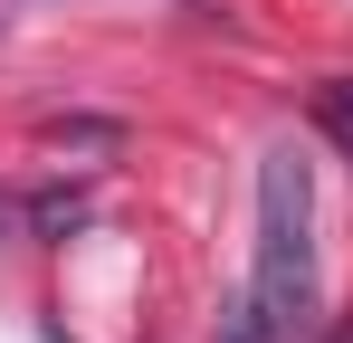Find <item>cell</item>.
Listing matches in <instances>:
<instances>
[{
	"instance_id": "obj_2",
	"label": "cell",
	"mask_w": 353,
	"mask_h": 343,
	"mask_svg": "<svg viewBox=\"0 0 353 343\" xmlns=\"http://www.w3.org/2000/svg\"><path fill=\"white\" fill-rule=\"evenodd\" d=\"M19 220H29V238H67V229H86V191L48 181V191H29V200H19Z\"/></svg>"
},
{
	"instance_id": "obj_3",
	"label": "cell",
	"mask_w": 353,
	"mask_h": 343,
	"mask_svg": "<svg viewBox=\"0 0 353 343\" xmlns=\"http://www.w3.org/2000/svg\"><path fill=\"white\" fill-rule=\"evenodd\" d=\"M315 124H325V143L353 163V76H325V86H315Z\"/></svg>"
},
{
	"instance_id": "obj_1",
	"label": "cell",
	"mask_w": 353,
	"mask_h": 343,
	"mask_svg": "<svg viewBox=\"0 0 353 343\" xmlns=\"http://www.w3.org/2000/svg\"><path fill=\"white\" fill-rule=\"evenodd\" d=\"M248 305L268 334H305L315 324V172L296 143L258 163V267H248Z\"/></svg>"
},
{
	"instance_id": "obj_4",
	"label": "cell",
	"mask_w": 353,
	"mask_h": 343,
	"mask_svg": "<svg viewBox=\"0 0 353 343\" xmlns=\"http://www.w3.org/2000/svg\"><path fill=\"white\" fill-rule=\"evenodd\" d=\"M210 343H268V324H258V305H230V315H220V334Z\"/></svg>"
},
{
	"instance_id": "obj_5",
	"label": "cell",
	"mask_w": 353,
	"mask_h": 343,
	"mask_svg": "<svg viewBox=\"0 0 353 343\" xmlns=\"http://www.w3.org/2000/svg\"><path fill=\"white\" fill-rule=\"evenodd\" d=\"M10 229H29V220H19V200H10V191H0V238H10Z\"/></svg>"
},
{
	"instance_id": "obj_6",
	"label": "cell",
	"mask_w": 353,
	"mask_h": 343,
	"mask_svg": "<svg viewBox=\"0 0 353 343\" xmlns=\"http://www.w3.org/2000/svg\"><path fill=\"white\" fill-rule=\"evenodd\" d=\"M325 343H353V315H344V324H325Z\"/></svg>"
}]
</instances>
